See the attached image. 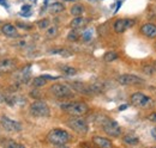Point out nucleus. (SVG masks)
<instances>
[{
    "mask_svg": "<svg viewBox=\"0 0 156 148\" xmlns=\"http://www.w3.org/2000/svg\"><path fill=\"white\" fill-rule=\"evenodd\" d=\"M71 140V135L64 129L55 128L47 134V141L54 146H65Z\"/></svg>",
    "mask_w": 156,
    "mask_h": 148,
    "instance_id": "f257e3e1",
    "label": "nucleus"
},
{
    "mask_svg": "<svg viewBox=\"0 0 156 148\" xmlns=\"http://www.w3.org/2000/svg\"><path fill=\"white\" fill-rule=\"evenodd\" d=\"M100 126L102 130L108 135V136H112V137H118L121 135V127L119 126L117 121L112 119V118H108V117H102V119L98 121Z\"/></svg>",
    "mask_w": 156,
    "mask_h": 148,
    "instance_id": "f03ea898",
    "label": "nucleus"
},
{
    "mask_svg": "<svg viewBox=\"0 0 156 148\" xmlns=\"http://www.w3.org/2000/svg\"><path fill=\"white\" fill-rule=\"evenodd\" d=\"M61 110H64L66 113L71 116H83L89 112V106L83 102H71L61 104Z\"/></svg>",
    "mask_w": 156,
    "mask_h": 148,
    "instance_id": "7ed1b4c3",
    "label": "nucleus"
},
{
    "mask_svg": "<svg viewBox=\"0 0 156 148\" xmlns=\"http://www.w3.org/2000/svg\"><path fill=\"white\" fill-rule=\"evenodd\" d=\"M67 126L73 130L76 131L77 134H80V135H84L88 133L89 130V126L87 123V121L80 117V116H72L67 119Z\"/></svg>",
    "mask_w": 156,
    "mask_h": 148,
    "instance_id": "20e7f679",
    "label": "nucleus"
},
{
    "mask_svg": "<svg viewBox=\"0 0 156 148\" xmlns=\"http://www.w3.org/2000/svg\"><path fill=\"white\" fill-rule=\"evenodd\" d=\"M49 91L53 96H55L57 98H60V99H67V98L73 97L72 87H70L69 85H65V84H53L49 87Z\"/></svg>",
    "mask_w": 156,
    "mask_h": 148,
    "instance_id": "39448f33",
    "label": "nucleus"
},
{
    "mask_svg": "<svg viewBox=\"0 0 156 148\" xmlns=\"http://www.w3.org/2000/svg\"><path fill=\"white\" fill-rule=\"evenodd\" d=\"M29 110L34 117H48L51 113V109L47 105V103L42 102L40 99H36V102L30 104Z\"/></svg>",
    "mask_w": 156,
    "mask_h": 148,
    "instance_id": "423d86ee",
    "label": "nucleus"
},
{
    "mask_svg": "<svg viewBox=\"0 0 156 148\" xmlns=\"http://www.w3.org/2000/svg\"><path fill=\"white\" fill-rule=\"evenodd\" d=\"M131 103L137 108H149L153 104V99L144 93L136 92L131 96Z\"/></svg>",
    "mask_w": 156,
    "mask_h": 148,
    "instance_id": "0eeeda50",
    "label": "nucleus"
},
{
    "mask_svg": "<svg viewBox=\"0 0 156 148\" xmlns=\"http://www.w3.org/2000/svg\"><path fill=\"white\" fill-rule=\"evenodd\" d=\"M143 79L133 75V74H121L118 76V82L120 85H125V86H136V85H142L143 84Z\"/></svg>",
    "mask_w": 156,
    "mask_h": 148,
    "instance_id": "6e6552de",
    "label": "nucleus"
},
{
    "mask_svg": "<svg viewBox=\"0 0 156 148\" xmlns=\"http://www.w3.org/2000/svg\"><path fill=\"white\" fill-rule=\"evenodd\" d=\"M0 124L1 127L7 131H12V133H17L22 130V124L20 122L15 121V119H11L9 118L7 116H1L0 117Z\"/></svg>",
    "mask_w": 156,
    "mask_h": 148,
    "instance_id": "1a4fd4ad",
    "label": "nucleus"
},
{
    "mask_svg": "<svg viewBox=\"0 0 156 148\" xmlns=\"http://www.w3.org/2000/svg\"><path fill=\"white\" fill-rule=\"evenodd\" d=\"M135 25V20L133 19H129V18H121V19H118L114 22V31L117 34H122L124 31H126L127 29H130L131 26Z\"/></svg>",
    "mask_w": 156,
    "mask_h": 148,
    "instance_id": "9d476101",
    "label": "nucleus"
},
{
    "mask_svg": "<svg viewBox=\"0 0 156 148\" xmlns=\"http://www.w3.org/2000/svg\"><path fill=\"white\" fill-rule=\"evenodd\" d=\"M17 66L16 60L12 59H4L0 61V73H10Z\"/></svg>",
    "mask_w": 156,
    "mask_h": 148,
    "instance_id": "9b49d317",
    "label": "nucleus"
},
{
    "mask_svg": "<svg viewBox=\"0 0 156 148\" xmlns=\"http://www.w3.org/2000/svg\"><path fill=\"white\" fill-rule=\"evenodd\" d=\"M1 31H2V34H4L5 36L10 37V38H17V37L20 36V34H18V31H17V28H16L15 25L10 24V23L4 24L2 28H1Z\"/></svg>",
    "mask_w": 156,
    "mask_h": 148,
    "instance_id": "f8f14e48",
    "label": "nucleus"
},
{
    "mask_svg": "<svg viewBox=\"0 0 156 148\" xmlns=\"http://www.w3.org/2000/svg\"><path fill=\"white\" fill-rule=\"evenodd\" d=\"M142 34L148 38H155L156 37V25L151 23H147L140 28Z\"/></svg>",
    "mask_w": 156,
    "mask_h": 148,
    "instance_id": "ddd939ff",
    "label": "nucleus"
},
{
    "mask_svg": "<svg viewBox=\"0 0 156 148\" xmlns=\"http://www.w3.org/2000/svg\"><path fill=\"white\" fill-rule=\"evenodd\" d=\"M72 89H75L76 91H78L79 93H83V94H91L93 93L90 85H85L80 81H75L72 84Z\"/></svg>",
    "mask_w": 156,
    "mask_h": 148,
    "instance_id": "4468645a",
    "label": "nucleus"
},
{
    "mask_svg": "<svg viewBox=\"0 0 156 148\" xmlns=\"http://www.w3.org/2000/svg\"><path fill=\"white\" fill-rule=\"evenodd\" d=\"M93 142L101 148H109L112 147V141L109 139H106V137H102V136H94L93 137Z\"/></svg>",
    "mask_w": 156,
    "mask_h": 148,
    "instance_id": "2eb2a0df",
    "label": "nucleus"
},
{
    "mask_svg": "<svg viewBox=\"0 0 156 148\" xmlns=\"http://www.w3.org/2000/svg\"><path fill=\"white\" fill-rule=\"evenodd\" d=\"M88 22H89V20H88L87 18H84V17L79 16V17H76V18L72 19L70 24H71V26H72L73 29H80V28L85 26Z\"/></svg>",
    "mask_w": 156,
    "mask_h": 148,
    "instance_id": "dca6fc26",
    "label": "nucleus"
},
{
    "mask_svg": "<svg viewBox=\"0 0 156 148\" xmlns=\"http://www.w3.org/2000/svg\"><path fill=\"white\" fill-rule=\"evenodd\" d=\"M122 141L129 145V146H137L139 143V139L137 137L136 135H132V134H127L122 137Z\"/></svg>",
    "mask_w": 156,
    "mask_h": 148,
    "instance_id": "f3484780",
    "label": "nucleus"
},
{
    "mask_svg": "<svg viewBox=\"0 0 156 148\" xmlns=\"http://www.w3.org/2000/svg\"><path fill=\"white\" fill-rule=\"evenodd\" d=\"M64 10H65V6H64V4H61V2H53V4H51L49 7H48V11H49L52 15L60 13V12H62Z\"/></svg>",
    "mask_w": 156,
    "mask_h": 148,
    "instance_id": "a211bd4d",
    "label": "nucleus"
},
{
    "mask_svg": "<svg viewBox=\"0 0 156 148\" xmlns=\"http://www.w3.org/2000/svg\"><path fill=\"white\" fill-rule=\"evenodd\" d=\"M83 12H84V7H83L82 5H79V4H76V5H73V6L71 7V15L75 16V17L82 16Z\"/></svg>",
    "mask_w": 156,
    "mask_h": 148,
    "instance_id": "6ab92c4d",
    "label": "nucleus"
},
{
    "mask_svg": "<svg viewBox=\"0 0 156 148\" xmlns=\"http://www.w3.org/2000/svg\"><path fill=\"white\" fill-rule=\"evenodd\" d=\"M0 143H1L2 146H5V147L23 148V145H20V143H18V142H15V141H12V140H10V139L2 140V141H0Z\"/></svg>",
    "mask_w": 156,
    "mask_h": 148,
    "instance_id": "aec40b11",
    "label": "nucleus"
},
{
    "mask_svg": "<svg viewBox=\"0 0 156 148\" xmlns=\"http://www.w3.org/2000/svg\"><path fill=\"white\" fill-rule=\"evenodd\" d=\"M118 59V54L115 52H107L103 55V61L105 62H113Z\"/></svg>",
    "mask_w": 156,
    "mask_h": 148,
    "instance_id": "412c9836",
    "label": "nucleus"
},
{
    "mask_svg": "<svg viewBox=\"0 0 156 148\" xmlns=\"http://www.w3.org/2000/svg\"><path fill=\"white\" fill-rule=\"evenodd\" d=\"M46 84H47V79L43 78L42 75L35 78V79H33V85H34L35 87H42V86H44Z\"/></svg>",
    "mask_w": 156,
    "mask_h": 148,
    "instance_id": "4be33fe9",
    "label": "nucleus"
},
{
    "mask_svg": "<svg viewBox=\"0 0 156 148\" xmlns=\"http://www.w3.org/2000/svg\"><path fill=\"white\" fill-rule=\"evenodd\" d=\"M142 71H143L145 74L153 75V74L156 72V67H155V65H154V63H153V65H145V66H143Z\"/></svg>",
    "mask_w": 156,
    "mask_h": 148,
    "instance_id": "5701e85b",
    "label": "nucleus"
},
{
    "mask_svg": "<svg viewBox=\"0 0 156 148\" xmlns=\"http://www.w3.org/2000/svg\"><path fill=\"white\" fill-rule=\"evenodd\" d=\"M61 72L65 74V75H75V74L77 73L76 68L70 67V66H62L61 67Z\"/></svg>",
    "mask_w": 156,
    "mask_h": 148,
    "instance_id": "b1692460",
    "label": "nucleus"
},
{
    "mask_svg": "<svg viewBox=\"0 0 156 148\" xmlns=\"http://www.w3.org/2000/svg\"><path fill=\"white\" fill-rule=\"evenodd\" d=\"M57 34H58V28H57V26H49V28L47 29V31H46V36L48 37V38L55 37Z\"/></svg>",
    "mask_w": 156,
    "mask_h": 148,
    "instance_id": "393cba45",
    "label": "nucleus"
},
{
    "mask_svg": "<svg viewBox=\"0 0 156 148\" xmlns=\"http://www.w3.org/2000/svg\"><path fill=\"white\" fill-rule=\"evenodd\" d=\"M49 24H51V22H49L48 18H43L37 22V26H39V29H41V30L48 29L49 28Z\"/></svg>",
    "mask_w": 156,
    "mask_h": 148,
    "instance_id": "a878e982",
    "label": "nucleus"
},
{
    "mask_svg": "<svg viewBox=\"0 0 156 148\" xmlns=\"http://www.w3.org/2000/svg\"><path fill=\"white\" fill-rule=\"evenodd\" d=\"M78 38H79V34H78L76 30L70 31V32H69V35H67V39H69V41H71V42H76Z\"/></svg>",
    "mask_w": 156,
    "mask_h": 148,
    "instance_id": "bb28decb",
    "label": "nucleus"
},
{
    "mask_svg": "<svg viewBox=\"0 0 156 148\" xmlns=\"http://www.w3.org/2000/svg\"><path fill=\"white\" fill-rule=\"evenodd\" d=\"M91 32H93L91 30H87V31H84V32H83V35H82L83 39H84V41H89V39L91 38V36H93V34H91Z\"/></svg>",
    "mask_w": 156,
    "mask_h": 148,
    "instance_id": "cd10ccee",
    "label": "nucleus"
},
{
    "mask_svg": "<svg viewBox=\"0 0 156 148\" xmlns=\"http://www.w3.org/2000/svg\"><path fill=\"white\" fill-rule=\"evenodd\" d=\"M30 96L36 100V99H40V97H41V93H40L39 90H31V92H30Z\"/></svg>",
    "mask_w": 156,
    "mask_h": 148,
    "instance_id": "c85d7f7f",
    "label": "nucleus"
},
{
    "mask_svg": "<svg viewBox=\"0 0 156 148\" xmlns=\"http://www.w3.org/2000/svg\"><path fill=\"white\" fill-rule=\"evenodd\" d=\"M148 119H149L150 122H154V123H156V112L150 113V115L148 116Z\"/></svg>",
    "mask_w": 156,
    "mask_h": 148,
    "instance_id": "c756f323",
    "label": "nucleus"
},
{
    "mask_svg": "<svg viewBox=\"0 0 156 148\" xmlns=\"http://www.w3.org/2000/svg\"><path fill=\"white\" fill-rule=\"evenodd\" d=\"M43 78H46L47 80H57L59 76H52V75H42Z\"/></svg>",
    "mask_w": 156,
    "mask_h": 148,
    "instance_id": "7c9ffc66",
    "label": "nucleus"
},
{
    "mask_svg": "<svg viewBox=\"0 0 156 148\" xmlns=\"http://www.w3.org/2000/svg\"><path fill=\"white\" fill-rule=\"evenodd\" d=\"M30 10V6L29 5H24L23 7H22V12H24V11H29Z\"/></svg>",
    "mask_w": 156,
    "mask_h": 148,
    "instance_id": "2f4dec72",
    "label": "nucleus"
},
{
    "mask_svg": "<svg viewBox=\"0 0 156 148\" xmlns=\"http://www.w3.org/2000/svg\"><path fill=\"white\" fill-rule=\"evenodd\" d=\"M151 136L156 140V127H154V128L151 129Z\"/></svg>",
    "mask_w": 156,
    "mask_h": 148,
    "instance_id": "473e14b6",
    "label": "nucleus"
},
{
    "mask_svg": "<svg viewBox=\"0 0 156 148\" xmlns=\"http://www.w3.org/2000/svg\"><path fill=\"white\" fill-rule=\"evenodd\" d=\"M0 5H2V6H5L6 8L9 7V5H7V2H6V0H0Z\"/></svg>",
    "mask_w": 156,
    "mask_h": 148,
    "instance_id": "72a5a7b5",
    "label": "nucleus"
},
{
    "mask_svg": "<svg viewBox=\"0 0 156 148\" xmlns=\"http://www.w3.org/2000/svg\"><path fill=\"white\" fill-rule=\"evenodd\" d=\"M126 108H127V105H126V104H124V105H120V106H119V111H124L125 109H126Z\"/></svg>",
    "mask_w": 156,
    "mask_h": 148,
    "instance_id": "f704fd0d",
    "label": "nucleus"
},
{
    "mask_svg": "<svg viewBox=\"0 0 156 148\" xmlns=\"http://www.w3.org/2000/svg\"><path fill=\"white\" fill-rule=\"evenodd\" d=\"M5 102V96L0 92V103H4Z\"/></svg>",
    "mask_w": 156,
    "mask_h": 148,
    "instance_id": "c9c22d12",
    "label": "nucleus"
}]
</instances>
